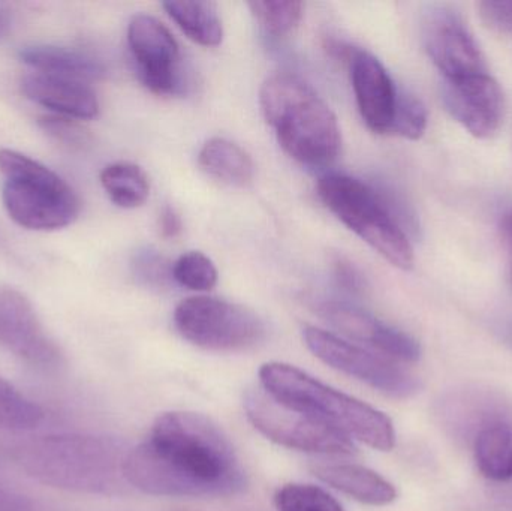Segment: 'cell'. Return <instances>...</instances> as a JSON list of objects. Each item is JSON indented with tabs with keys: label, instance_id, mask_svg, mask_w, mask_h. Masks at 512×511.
Listing matches in <instances>:
<instances>
[{
	"label": "cell",
	"instance_id": "ba28073f",
	"mask_svg": "<svg viewBox=\"0 0 512 511\" xmlns=\"http://www.w3.org/2000/svg\"><path fill=\"white\" fill-rule=\"evenodd\" d=\"M245 410L252 425L279 446L318 455L348 456L355 452L348 437L277 401L264 387L246 392Z\"/></svg>",
	"mask_w": 512,
	"mask_h": 511
},
{
	"label": "cell",
	"instance_id": "83f0119b",
	"mask_svg": "<svg viewBox=\"0 0 512 511\" xmlns=\"http://www.w3.org/2000/svg\"><path fill=\"white\" fill-rule=\"evenodd\" d=\"M426 128L427 110L423 102L408 90L400 89L393 125L388 135L418 140L423 137Z\"/></svg>",
	"mask_w": 512,
	"mask_h": 511
},
{
	"label": "cell",
	"instance_id": "1f68e13d",
	"mask_svg": "<svg viewBox=\"0 0 512 511\" xmlns=\"http://www.w3.org/2000/svg\"><path fill=\"white\" fill-rule=\"evenodd\" d=\"M334 279L343 291L349 294H363L366 290V279L354 263L348 258L337 255L333 260Z\"/></svg>",
	"mask_w": 512,
	"mask_h": 511
},
{
	"label": "cell",
	"instance_id": "5bb4252c",
	"mask_svg": "<svg viewBox=\"0 0 512 511\" xmlns=\"http://www.w3.org/2000/svg\"><path fill=\"white\" fill-rule=\"evenodd\" d=\"M318 314L342 335L373 348L376 353L399 363L420 360L421 347L408 333L382 323L369 312L345 302H322Z\"/></svg>",
	"mask_w": 512,
	"mask_h": 511
},
{
	"label": "cell",
	"instance_id": "d4e9b609",
	"mask_svg": "<svg viewBox=\"0 0 512 511\" xmlns=\"http://www.w3.org/2000/svg\"><path fill=\"white\" fill-rule=\"evenodd\" d=\"M248 6L262 29L276 38L291 33L303 18V3L297 0H255Z\"/></svg>",
	"mask_w": 512,
	"mask_h": 511
},
{
	"label": "cell",
	"instance_id": "d590c367",
	"mask_svg": "<svg viewBox=\"0 0 512 511\" xmlns=\"http://www.w3.org/2000/svg\"><path fill=\"white\" fill-rule=\"evenodd\" d=\"M496 335L501 339L502 344L507 345L512 350V318L510 320H502L496 324Z\"/></svg>",
	"mask_w": 512,
	"mask_h": 511
},
{
	"label": "cell",
	"instance_id": "ac0fdd59",
	"mask_svg": "<svg viewBox=\"0 0 512 511\" xmlns=\"http://www.w3.org/2000/svg\"><path fill=\"white\" fill-rule=\"evenodd\" d=\"M312 473L321 482L369 506H388L397 491L384 477L355 464H313Z\"/></svg>",
	"mask_w": 512,
	"mask_h": 511
},
{
	"label": "cell",
	"instance_id": "7a4b0ae2",
	"mask_svg": "<svg viewBox=\"0 0 512 511\" xmlns=\"http://www.w3.org/2000/svg\"><path fill=\"white\" fill-rule=\"evenodd\" d=\"M128 452L113 438L56 434L23 441L12 458L30 479L50 488L117 495L129 486L125 476Z\"/></svg>",
	"mask_w": 512,
	"mask_h": 511
},
{
	"label": "cell",
	"instance_id": "836d02e7",
	"mask_svg": "<svg viewBox=\"0 0 512 511\" xmlns=\"http://www.w3.org/2000/svg\"><path fill=\"white\" fill-rule=\"evenodd\" d=\"M182 219L171 206H165L159 215V230L165 239H176L182 233Z\"/></svg>",
	"mask_w": 512,
	"mask_h": 511
},
{
	"label": "cell",
	"instance_id": "8992f818",
	"mask_svg": "<svg viewBox=\"0 0 512 511\" xmlns=\"http://www.w3.org/2000/svg\"><path fill=\"white\" fill-rule=\"evenodd\" d=\"M2 201L9 218L27 230L54 231L68 227L80 215L74 189L41 162L0 150Z\"/></svg>",
	"mask_w": 512,
	"mask_h": 511
},
{
	"label": "cell",
	"instance_id": "d6986e66",
	"mask_svg": "<svg viewBox=\"0 0 512 511\" xmlns=\"http://www.w3.org/2000/svg\"><path fill=\"white\" fill-rule=\"evenodd\" d=\"M20 59L39 74L71 78L84 83L98 80L105 74L104 66L95 57L56 45H30L21 48Z\"/></svg>",
	"mask_w": 512,
	"mask_h": 511
},
{
	"label": "cell",
	"instance_id": "277c9868",
	"mask_svg": "<svg viewBox=\"0 0 512 511\" xmlns=\"http://www.w3.org/2000/svg\"><path fill=\"white\" fill-rule=\"evenodd\" d=\"M259 381L271 396L328 428L390 452L396 446L393 422L370 405L325 386L306 372L285 363H265Z\"/></svg>",
	"mask_w": 512,
	"mask_h": 511
},
{
	"label": "cell",
	"instance_id": "f546056e",
	"mask_svg": "<svg viewBox=\"0 0 512 511\" xmlns=\"http://www.w3.org/2000/svg\"><path fill=\"white\" fill-rule=\"evenodd\" d=\"M39 125L54 140L68 146H81L86 141V135L78 126L77 120L62 116H47L39 119Z\"/></svg>",
	"mask_w": 512,
	"mask_h": 511
},
{
	"label": "cell",
	"instance_id": "9c48e42d",
	"mask_svg": "<svg viewBox=\"0 0 512 511\" xmlns=\"http://www.w3.org/2000/svg\"><path fill=\"white\" fill-rule=\"evenodd\" d=\"M303 338L307 348L325 365L384 395L409 399L421 390L420 378L400 366L396 360L357 347L318 327H304Z\"/></svg>",
	"mask_w": 512,
	"mask_h": 511
},
{
	"label": "cell",
	"instance_id": "8d00e7d4",
	"mask_svg": "<svg viewBox=\"0 0 512 511\" xmlns=\"http://www.w3.org/2000/svg\"><path fill=\"white\" fill-rule=\"evenodd\" d=\"M12 23V11L6 3L0 2V39L8 33Z\"/></svg>",
	"mask_w": 512,
	"mask_h": 511
},
{
	"label": "cell",
	"instance_id": "ffe728a7",
	"mask_svg": "<svg viewBox=\"0 0 512 511\" xmlns=\"http://www.w3.org/2000/svg\"><path fill=\"white\" fill-rule=\"evenodd\" d=\"M198 164L204 173L225 185L245 188L254 180L255 165L251 156L227 138L207 141L198 155Z\"/></svg>",
	"mask_w": 512,
	"mask_h": 511
},
{
	"label": "cell",
	"instance_id": "7c38bea8",
	"mask_svg": "<svg viewBox=\"0 0 512 511\" xmlns=\"http://www.w3.org/2000/svg\"><path fill=\"white\" fill-rule=\"evenodd\" d=\"M423 44L445 80L486 74L487 65L462 15L447 5L427 8L421 24Z\"/></svg>",
	"mask_w": 512,
	"mask_h": 511
},
{
	"label": "cell",
	"instance_id": "4fadbf2b",
	"mask_svg": "<svg viewBox=\"0 0 512 511\" xmlns=\"http://www.w3.org/2000/svg\"><path fill=\"white\" fill-rule=\"evenodd\" d=\"M441 98L450 116L474 137L490 138L501 128L504 95L489 72L456 80L442 78Z\"/></svg>",
	"mask_w": 512,
	"mask_h": 511
},
{
	"label": "cell",
	"instance_id": "4316f807",
	"mask_svg": "<svg viewBox=\"0 0 512 511\" xmlns=\"http://www.w3.org/2000/svg\"><path fill=\"white\" fill-rule=\"evenodd\" d=\"M173 279L188 290L210 291L218 284V269L203 252H186L174 263Z\"/></svg>",
	"mask_w": 512,
	"mask_h": 511
},
{
	"label": "cell",
	"instance_id": "8fae6325",
	"mask_svg": "<svg viewBox=\"0 0 512 511\" xmlns=\"http://www.w3.org/2000/svg\"><path fill=\"white\" fill-rule=\"evenodd\" d=\"M128 44L141 83L156 95H185L189 78L183 71L182 56L170 30L150 15L132 18Z\"/></svg>",
	"mask_w": 512,
	"mask_h": 511
},
{
	"label": "cell",
	"instance_id": "44dd1931",
	"mask_svg": "<svg viewBox=\"0 0 512 511\" xmlns=\"http://www.w3.org/2000/svg\"><path fill=\"white\" fill-rule=\"evenodd\" d=\"M167 14L189 39L203 47H218L224 39V27L218 8L204 0H179L162 3Z\"/></svg>",
	"mask_w": 512,
	"mask_h": 511
},
{
	"label": "cell",
	"instance_id": "cb8c5ba5",
	"mask_svg": "<svg viewBox=\"0 0 512 511\" xmlns=\"http://www.w3.org/2000/svg\"><path fill=\"white\" fill-rule=\"evenodd\" d=\"M44 410L0 377V431L26 432L44 422Z\"/></svg>",
	"mask_w": 512,
	"mask_h": 511
},
{
	"label": "cell",
	"instance_id": "5b68a950",
	"mask_svg": "<svg viewBox=\"0 0 512 511\" xmlns=\"http://www.w3.org/2000/svg\"><path fill=\"white\" fill-rule=\"evenodd\" d=\"M318 195L328 210L379 255L402 270L414 266L408 230H417L406 204L354 177L328 174L318 182Z\"/></svg>",
	"mask_w": 512,
	"mask_h": 511
},
{
	"label": "cell",
	"instance_id": "4dcf8cb0",
	"mask_svg": "<svg viewBox=\"0 0 512 511\" xmlns=\"http://www.w3.org/2000/svg\"><path fill=\"white\" fill-rule=\"evenodd\" d=\"M478 11L490 30L512 36V2H481Z\"/></svg>",
	"mask_w": 512,
	"mask_h": 511
},
{
	"label": "cell",
	"instance_id": "30bf717a",
	"mask_svg": "<svg viewBox=\"0 0 512 511\" xmlns=\"http://www.w3.org/2000/svg\"><path fill=\"white\" fill-rule=\"evenodd\" d=\"M0 347L39 372L60 371L66 359L30 300L17 288L0 285Z\"/></svg>",
	"mask_w": 512,
	"mask_h": 511
},
{
	"label": "cell",
	"instance_id": "9a60e30c",
	"mask_svg": "<svg viewBox=\"0 0 512 511\" xmlns=\"http://www.w3.org/2000/svg\"><path fill=\"white\" fill-rule=\"evenodd\" d=\"M346 59L351 68L358 110L367 128L376 134H390L399 99V87L394 84L384 65L369 51L349 47Z\"/></svg>",
	"mask_w": 512,
	"mask_h": 511
},
{
	"label": "cell",
	"instance_id": "52a82bcc",
	"mask_svg": "<svg viewBox=\"0 0 512 511\" xmlns=\"http://www.w3.org/2000/svg\"><path fill=\"white\" fill-rule=\"evenodd\" d=\"M177 332L210 351H245L261 344L265 326L251 309L216 297H189L174 311Z\"/></svg>",
	"mask_w": 512,
	"mask_h": 511
},
{
	"label": "cell",
	"instance_id": "6da1fadb",
	"mask_svg": "<svg viewBox=\"0 0 512 511\" xmlns=\"http://www.w3.org/2000/svg\"><path fill=\"white\" fill-rule=\"evenodd\" d=\"M129 486L156 497L221 498L246 488L227 435L201 414L173 411L156 419L149 437L129 450Z\"/></svg>",
	"mask_w": 512,
	"mask_h": 511
},
{
	"label": "cell",
	"instance_id": "e0dca14e",
	"mask_svg": "<svg viewBox=\"0 0 512 511\" xmlns=\"http://www.w3.org/2000/svg\"><path fill=\"white\" fill-rule=\"evenodd\" d=\"M504 414H510L507 405L486 390L451 393L444 402H441L439 411V416L454 435H472V443L484 429L499 423H511Z\"/></svg>",
	"mask_w": 512,
	"mask_h": 511
},
{
	"label": "cell",
	"instance_id": "e575fe53",
	"mask_svg": "<svg viewBox=\"0 0 512 511\" xmlns=\"http://www.w3.org/2000/svg\"><path fill=\"white\" fill-rule=\"evenodd\" d=\"M501 233L504 237L505 245H507L508 252H510L511 260V279H512V209L505 212L501 218Z\"/></svg>",
	"mask_w": 512,
	"mask_h": 511
},
{
	"label": "cell",
	"instance_id": "7402d4cb",
	"mask_svg": "<svg viewBox=\"0 0 512 511\" xmlns=\"http://www.w3.org/2000/svg\"><path fill=\"white\" fill-rule=\"evenodd\" d=\"M478 470L496 483H512V425L499 423L484 429L474 440Z\"/></svg>",
	"mask_w": 512,
	"mask_h": 511
},
{
	"label": "cell",
	"instance_id": "2e32d148",
	"mask_svg": "<svg viewBox=\"0 0 512 511\" xmlns=\"http://www.w3.org/2000/svg\"><path fill=\"white\" fill-rule=\"evenodd\" d=\"M21 90L30 101L56 116L90 120L99 114L98 96L84 81L33 72L21 80Z\"/></svg>",
	"mask_w": 512,
	"mask_h": 511
},
{
	"label": "cell",
	"instance_id": "f1b7e54d",
	"mask_svg": "<svg viewBox=\"0 0 512 511\" xmlns=\"http://www.w3.org/2000/svg\"><path fill=\"white\" fill-rule=\"evenodd\" d=\"M132 273L147 287L164 288L173 281V264L155 249H141L132 258Z\"/></svg>",
	"mask_w": 512,
	"mask_h": 511
},
{
	"label": "cell",
	"instance_id": "484cf974",
	"mask_svg": "<svg viewBox=\"0 0 512 511\" xmlns=\"http://www.w3.org/2000/svg\"><path fill=\"white\" fill-rule=\"evenodd\" d=\"M276 507L279 511H343L324 489L301 483H289L279 489Z\"/></svg>",
	"mask_w": 512,
	"mask_h": 511
},
{
	"label": "cell",
	"instance_id": "d6a6232c",
	"mask_svg": "<svg viewBox=\"0 0 512 511\" xmlns=\"http://www.w3.org/2000/svg\"><path fill=\"white\" fill-rule=\"evenodd\" d=\"M0 511H42L41 507L20 492L0 488Z\"/></svg>",
	"mask_w": 512,
	"mask_h": 511
},
{
	"label": "cell",
	"instance_id": "603a6c76",
	"mask_svg": "<svg viewBox=\"0 0 512 511\" xmlns=\"http://www.w3.org/2000/svg\"><path fill=\"white\" fill-rule=\"evenodd\" d=\"M101 185L110 200L122 209H137L150 195L147 174L131 162L107 165L101 173Z\"/></svg>",
	"mask_w": 512,
	"mask_h": 511
},
{
	"label": "cell",
	"instance_id": "3957f363",
	"mask_svg": "<svg viewBox=\"0 0 512 511\" xmlns=\"http://www.w3.org/2000/svg\"><path fill=\"white\" fill-rule=\"evenodd\" d=\"M259 105L292 159L309 167L336 161L342 149L336 114L297 75L280 72L268 77L259 92Z\"/></svg>",
	"mask_w": 512,
	"mask_h": 511
}]
</instances>
